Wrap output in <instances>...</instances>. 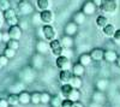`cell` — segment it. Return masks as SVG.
Returning a JSON list of instances; mask_svg holds the SVG:
<instances>
[{"mask_svg":"<svg viewBox=\"0 0 120 107\" xmlns=\"http://www.w3.org/2000/svg\"><path fill=\"white\" fill-rule=\"evenodd\" d=\"M3 18H4V16H1V15H0V29H1V27H3V23H4Z\"/></svg>","mask_w":120,"mask_h":107,"instance_id":"b9f144b4","label":"cell"},{"mask_svg":"<svg viewBox=\"0 0 120 107\" xmlns=\"http://www.w3.org/2000/svg\"><path fill=\"white\" fill-rule=\"evenodd\" d=\"M90 57H91L93 61H101L103 60V57H105V51L102 48H94L91 50V52L89 53Z\"/></svg>","mask_w":120,"mask_h":107,"instance_id":"30bf717a","label":"cell"},{"mask_svg":"<svg viewBox=\"0 0 120 107\" xmlns=\"http://www.w3.org/2000/svg\"><path fill=\"white\" fill-rule=\"evenodd\" d=\"M36 51H37L38 54H46L48 51H51V48H49V42L46 41V40H40L36 43Z\"/></svg>","mask_w":120,"mask_h":107,"instance_id":"8fae6325","label":"cell"},{"mask_svg":"<svg viewBox=\"0 0 120 107\" xmlns=\"http://www.w3.org/2000/svg\"><path fill=\"white\" fill-rule=\"evenodd\" d=\"M51 99H52V96H51V94H49V93H47V92L41 93V103L47 105V103L51 102Z\"/></svg>","mask_w":120,"mask_h":107,"instance_id":"f546056e","label":"cell"},{"mask_svg":"<svg viewBox=\"0 0 120 107\" xmlns=\"http://www.w3.org/2000/svg\"><path fill=\"white\" fill-rule=\"evenodd\" d=\"M33 23H35V24H37V23H41V18H40V13H38V15H35V16H34Z\"/></svg>","mask_w":120,"mask_h":107,"instance_id":"f35d334b","label":"cell"},{"mask_svg":"<svg viewBox=\"0 0 120 107\" xmlns=\"http://www.w3.org/2000/svg\"><path fill=\"white\" fill-rule=\"evenodd\" d=\"M10 40H11V37H10V34H8V31H6V33H3V41H4V42H8Z\"/></svg>","mask_w":120,"mask_h":107,"instance_id":"74e56055","label":"cell"},{"mask_svg":"<svg viewBox=\"0 0 120 107\" xmlns=\"http://www.w3.org/2000/svg\"><path fill=\"white\" fill-rule=\"evenodd\" d=\"M16 52H17V51L12 50V48H8V47H6L5 50H4V54L8 58V59H12V58H15V57H16Z\"/></svg>","mask_w":120,"mask_h":107,"instance_id":"1f68e13d","label":"cell"},{"mask_svg":"<svg viewBox=\"0 0 120 107\" xmlns=\"http://www.w3.org/2000/svg\"><path fill=\"white\" fill-rule=\"evenodd\" d=\"M115 30H116L115 27H114L113 24H111V23H108V24L102 29V33H103V35H105L106 37H113Z\"/></svg>","mask_w":120,"mask_h":107,"instance_id":"ac0fdd59","label":"cell"},{"mask_svg":"<svg viewBox=\"0 0 120 107\" xmlns=\"http://www.w3.org/2000/svg\"><path fill=\"white\" fill-rule=\"evenodd\" d=\"M7 101L10 103V106H17L19 105V96L16 93H11L7 96Z\"/></svg>","mask_w":120,"mask_h":107,"instance_id":"cb8c5ba5","label":"cell"},{"mask_svg":"<svg viewBox=\"0 0 120 107\" xmlns=\"http://www.w3.org/2000/svg\"><path fill=\"white\" fill-rule=\"evenodd\" d=\"M73 76H79V77H83L85 75V66L82 65L81 63H77L75 65H72V69H71Z\"/></svg>","mask_w":120,"mask_h":107,"instance_id":"5bb4252c","label":"cell"},{"mask_svg":"<svg viewBox=\"0 0 120 107\" xmlns=\"http://www.w3.org/2000/svg\"><path fill=\"white\" fill-rule=\"evenodd\" d=\"M96 8H97V6L94 4L93 0H89V1L84 3V5H83V7H82V11H83L86 16H91V15H94V13L96 12Z\"/></svg>","mask_w":120,"mask_h":107,"instance_id":"9c48e42d","label":"cell"},{"mask_svg":"<svg viewBox=\"0 0 120 107\" xmlns=\"http://www.w3.org/2000/svg\"><path fill=\"white\" fill-rule=\"evenodd\" d=\"M63 55H65V57H67V58H70V59H71L72 55H73L72 48H64V53H63Z\"/></svg>","mask_w":120,"mask_h":107,"instance_id":"e575fe53","label":"cell"},{"mask_svg":"<svg viewBox=\"0 0 120 107\" xmlns=\"http://www.w3.org/2000/svg\"><path fill=\"white\" fill-rule=\"evenodd\" d=\"M0 41H3V33L0 31Z\"/></svg>","mask_w":120,"mask_h":107,"instance_id":"ee69618b","label":"cell"},{"mask_svg":"<svg viewBox=\"0 0 120 107\" xmlns=\"http://www.w3.org/2000/svg\"><path fill=\"white\" fill-rule=\"evenodd\" d=\"M100 8L105 13L114 15L118 10V3H116V0H103Z\"/></svg>","mask_w":120,"mask_h":107,"instance_id":"7a4b0ae2","label":"cell"},{"mask_svg":"<svg viewBox=\"0 0 120 107\" xmlns=\"http://www.w3.org/2000/svg\"><path fill=\"white\" fill-rule=\"evenodd\" d=\"M49 48H51L54 57H60L64 53V47H63L61 42H60V40H58V38L49 42Z\"/></svg>","mask_w":120,"mask_h":107,"instance_id":"8992f818","label":"cell"},{"mask_svg":"<svg viewBox=\"0 0 120 107\" xmlns=\"http://www.w3.org/2000/svg\"><path fill=\"white\" fill-rule=\"evenodd\" d=\"M77 31H78V24L77 23H75L72 21V22H70V23L66 24V27H65V35L73 36V35L77 34Z\"/></svg>","mask_w":120,"mask_h":107,"instance_id":"4fadbf2b","label":"cell"},{"mask_svg":"<svg viewBox=\"0 0 120 107\" xmlns=\"http://www.w3.org/2000/svg\"><path fill=\"white\" fill-rule=\"evenodd\" d=\"M55 65L59 70H70L72 69V63L71 59L65 55H60L56 57V60H55Z\"/></svg>","mask_w":120,"mask_h":107,"instance_id":"5b68a950","label":"cell"},{"mask_svg":"<svg viewBox=\"0 0 120 107\" xmlns=\"http://www.w3.org/2000/svg\"><path fill=\"white\" fill-rule=\"evenodd\" d=\"M79 98H81V92H79V89L72 88V90H71V93H70V95H68L67 99H70L71 101L75 102V101H78Z\"/></svg>","mask_w":120,"mask_h":107,"instance_id":"d4e9b609","label":"cell"},{"mask_svg":"<svg viewBox=\"0 0 120 107\" xmlns=\"http://www.w3.org/2000/svg\"><path fill=\"white\" fill-rule=\"evenodd\" d=\"M61 107H73V101H71L70 99H64Z\"/></svg>","mask_w":120,"mask_h":107,"instance_id":"d590c367","label":"cell"},{"mask_svg":"<svg viewBox=\"0 0 120 107\" xmlns=\"http://www.w3.org/2000/svg\"><path fill=\"white\" fill-rule=\"evenodd\" d=\"M78 63H81L82 65L84 66H88L93 63V59H91V57H90L89 53H84L82 55H79V59H78Z\"/></svg>","mask_w":120,"mask_h":107,"instance_id":"603a6c76","label":"cell"},{"mask_svg":"<svg viewBox=\"0 0 120 107\" xmlns=\"http://www.w3.org/2000/svg\"><path fill=\"white\" fill-rule=\"evenodd\" d=\"M40 18H41V23L43 24H52L54 22V12L52 10H45V11L40 12Z\"/></svg>","mask_w":120,"mask_h":107,"instance_id":"52a82bcc","label":"cell"},{"mask_svg":"<svg viewBox=\"0 0 120 107\" xmlns=\"http://www.w3.org/2000/svg\"><path fill=\"white\" fill-rule=\"evenodd\" d=\"M18 96H19V103L28 105V103L31 102V94L28 93V92H21V93H18Z\"/></svg>","mask_w":120,"mask_h":107,"instance_id":"2e32d148","label":"cell"},{"mask_svg":"<svg viewBox=\"0 0 120 107\" xmlns=\"http://www.w3.org/2000/svg\"><path fill=\"white\" fill-rule=\"evenodd\" d=\"M8 58L5 55V54H1L0 55V64L3 65V67H5V66H7V64H8Z\"/></svg>","mask_w":120,"mask_h":107,"instance_id":"d6a6232c","label":"cell"},{"mask_svg":"<svg viewBox=\"0 0 120 107\" xmlns=\"http://www.w3.org/2000/svg\"><path fill=\"white\" fill-rule=\"evenodd\" d=\"M73 107H84V106H83V103L81 101L78 100V101H75L73 102Z\"/></svg>","mask_w":120,"mask_h":107,"instance_id":"ab89813d","label":"cell"},{"mask_svg":"<svg viewBox=\"0 0 120 107\" xmlns=\"http://www.w3.org/2000/svg\"><path fill=\"white\" fill-rule=\"evenodd\" d=\"M11 7V1L10 0H0V11L4 12L7 8Z\"/></svg>","mask_w":120,"mask_h":107,"instance_id":"4dcf8cb0","label":"cell"},{"mask_svg":"<svg viewBox=\"0 0 120 107\" xmlns=\"http://www.w3.org/2000/svg\"><path fill=\"white\" fill-rule=\"evenodd\" d=\"M3 16H4V19L6 21V23L11 27V25H16V24H19V19H18V16H17V11L13 10L12 7L7 8L6 11L3 12Z\"/></svg>","mask_w":120,"mask_h":107,"instance_id":"6da1fadb","label":"cell"},{"mask_svg":"<svg viewBox=\"0 0 120 107\" xmlns=\"http://www.w3.org/2000/svg\"><path fill=\"white\" fill-rule=\"evenodd\" d=\"M51 106L52 107H61V103H63V99L60 98L59 95H54L52 96V99H51Z\"/></svg>","mask_w":120,"mask_h":107,"instance_id":"4316f807","label":"cell"},{"mask_svg":"<svg viewBox=\"0 0 120 107\" xmlns=\"http://www.w3.org/2000/svg\"><path fill=\"white\" fill-rule=\"evenodd\" d=\"M72 88H73V87L70 85V83H66V84H63L61 85V95L64 96L65 99L68 98V95H70V93H71Z\"/></svg>","mask_w":120,"mask_h":107,"instance_id":"484cf974","label":"cell"},{"mask_svg":"<svg viewBox=\"0 0 120 107\" xmlns=\"http://www.w3.org/2000/svg\"><path fill=\"white\" fill-rule=\"evenodd\" d=\"M17 7H18V12L22 16H28L34 12V7L29 0H19Z\"/></svg>","mask_w":120,"mask_h":107,"instance_id":"3957f363","label":"cell"},{"mask_svg":"<svg viewBox=\"0 0 120 107\" xmlns=\"http://www.w3.org/2000/svg\"><path fill=\"white\" fill-rule=\"evenodd\" d=\"M116 59H118V54L115 51H113V50H106L105 51L103 60H106L107 63H115Z\"/></svg>","mask_w":120,"mask_h":107,"instance_id":"9a60e30c","label":"cell"},{"mask_svg":"<svg viewBox=\"0 0 120 107\" xmlns=\"http://www.w3.org/2000/svg\"><path fill=\"white\" fill-rule=\"evenodd\" d=\"M1 69H3V65H1V64H0V70H1Z\"/></svg>","mask_w":120,"mask_h":107,"instance_id":"f6af8a7d","label":"cell"},{"mask_svg":"<svg viewBox=\"0 0 120 107\" xmlns=\"http://www.w3.org/2000/svg\"><path fill=\"white\" fill-rule=\"evenodd\" d=\"M72 71L71 70H60V73H59V81L61 82L63 84H66V83H70L72 78Z\"/></svg>","mask_w":120,"mask_h":107,"instance_id":"7c38bea8","label":"cell"},{"mask_svg":"<svg viewBox=\"0 0 120 107\" xmlns=\"http://www.w3.org/2000/svg\"><path fill=\"white\" fill-rule=\"evenodd\" d=\"M82 84H83L82 77H79V76H72L71 81H70V85L73 87V88H76V89H81Z\"/></svg>","mask_w":120,"mask_h":107,"instance_id":"7402d4cb","label":"cell"},{"mask_svg":"<svg viewBox=\"0 0 120 107\" xmlns=\"http://www.w3.org/2000/svg\"><path fill=\"white\" fill-rule=\"evenodd\" d=\"M115 63H116V65L120 67V55H118V59H116V61H115Z\"/></svg>","mask_w":120,"mask_h":107,"instance_id":"7bdbcfd3","label":"cell"},{"mask_svg":"<svg viewBox=\"0 0 120 107\" xmlns=\"http://www.w3.org/2000/svg\"><path fill=\"white\" fill-rule=\"evenodd\" d=\"M6 47L12 48V50H15V51H18V48H19V40H13V38H11L8 42H6Z\"/></svg>","mask_w":120,"mask_h":107,"instance_id":"f1b7e54d","label":"cell"},{"mask_svg":"<svg viewBox=\"0 0 120 107\" xmlns=\"http://www.w3.org/2000/svg\"><path fill=\"white\" fill-rule=\"evenodd\" d=\"M31 103L33 105L41 103V93H38V92L31 93Z\"/></svg>","mask_w":120,"mask_h":107,"instance_id":"83f0119b","label":"cell"},{"mask_svg":"<svg viewBox=\"0 0 120 107\" xmlns=\"http://www.w3.org/2000/svg\"><path fill=\"white\" fill-rule=\"evenodd\" d=\"M60 42H61L64 48H72L73 47V36L64 35L61 38H60Z\"/></svg>","mask_w":120,"mask_h":107,"instance_id":"e0dca14e","label":"cell"},{"mask_svg":"<svg viewBox=\"0 0 120 107\" xmlns=\"http://www.w3.org/2000/svg\"><path fill=\"white\" fill-rule=\"evenodd\" d=\"M112 38L114 40V42H115V43H120V29H116Z\"/></svg>","mask_w":120,"mask_h":107,"instance_id":"836d02e7","label":"cell"},{"mask_svg":"<svg viewBox=\"0 0 120 107\" xmlns=\"http://www.w3.org/2000/svg\"><path fill=\"white\" fill-rule=\"evenodd\" d=\"M36 6L38 8V11H45L51 7V0H36Z\"/></svg>","mask_w":120,"mask_h":107,"instance_id":"d6986e66","label":"cell"},{"mask_svg":"<svg viewBox=\"0 0 120 107\" xmlns=\"http://www.w3.org/2000/svg\"><path fill=\"white\" fill-rule=\"evenodd\" d=\"M41 29H42V36L46 41L51 42V41L55 40L56 31H55V29L53 28L52 24H43V27Z\"/></svg>","mask_w":120,"mask_h":107,"instance_id":"277c9868","label":"cell"},{"mask_svg":"<svg viewBox=\"0 0 120 107\" xmlns=\"http://www.w3.org/2000/svg\"><path fill=\"white\" fill-rule=\"evenodd\" d=\"M85 17H86V15L81 10L79 12H76V13H75V16H73L72 19H73L75 23H77L78 25H81V24H83V23L85 22Z\"/></svg>","mask_w":120,"mask_h":107,"instance_id":"ffe728a7","label":"cell"},{"mask_svg":"<svg viewBox=\"0 0 120 107\" xmlns=\"http://www.w3.org/2000/svg\"><path fill=\"white\" fill-rule=\"evenodd\" d=\"M8 34H10V37L13 38V40H19L23 35V29L21 28L19 24H16V25H11L8 28Z\"/></svg>","mask_w":120,"mask_h":107,"instance_id":"ba28073f","label":"cell"},{"mask_svg":"<svg viewBox=\"0 0 120 107\" xmlns=\"http://www.w3.org/2000/svg\"><path fill=\"white\" fill-rule=\"evenodd\" d=\"M0 107H10V103H8L7 99L0 98Z\"/></svg>","mask_w":120,"mask_h":107,"instance_id":"8d00e7d4","label":"cell"},{"mask_svg":"<svg viewBox=\"0 0 120 107\" xmlns=\"http://www.w3.org/2000/svg\"><path fill=\"white\" fill-rule=\"evenodd\" d=\"M95 23H96V25L100 28V29H103L109 22H108V18L106 17V16H103V15H100V16H97L96 17V21H95Z\"/></svg>","mask_w":120,"mask_h":107,"instance_id":"44dd1931","label":"cell"},{"mask_svg":"<svg viewBox=\"0 0 120 107\" xmlns=\"http://www.w3.org/2000/svg\"><path fill=\"white\" fill-rule=\"evenodd\" d=\"M93 1H94V4L100 8V6H101V4H102V1H103V0H93Z\"/></svg>","mask_w":120,"mask_h":107,"instance_id":"60d3db41","label":"cell"}]
</instances>
